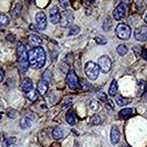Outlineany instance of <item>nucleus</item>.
<instances>
[{"instance_id":"nucleus-1","label":"nucleus","mask_w":147,"mask_h":147,"mask_svg":"<svg viewBox=\"0 0 147 147\" xmlns=\"http://www.w3.org/2000/svg\"><path fill=\"white\" fill-rule=\"evenodd\" d=\"M28 58L32 69H41L46 63V51L41 47H34L28 53Z\"/></svg>"},{"instance_id":"nucleus-2","label":"nucleus","mask_w":147,"mask_h":147,"mask_svg":"<svg viewBox=\"0 0 147 147\" xmlns=\"http://www.w3.org/2000/svg\"><path fill=\"white\" fill-rule=\"evenodd\" d=\"M84 71L86 74L88 76L89 80L91 81H95L97 78H98V74H99V66L95 63V62H87L86 65H84Z\"/></svg>"},{"instance_id":"nucleus-3","label":"nucleus","mask_w":147,"mask_h":147,"mask_svg":"<svg viewBox=\"0 0 147 147\" xmlns=\"http://www.w3.org/2000/svg\"><path fill=\"white\" fill-rule=\"evenodd\" d=\"M116 36L122 40H128L131 36V30L127 24L121 23L116 26Z\"/></svg>"},{"instance_id":"nucleus-4","label":"nucleus","mask_w":147,"mask_h":147,"mask_svg":"<svg viewBox=\"0 0 147 147\" xmlns=\"http://www.w3.org/2000/svg\"><path fill=\"white\" fill-rule=\"evenodd\" d=\"M98 66H99V70L104 73H107L111 71V67H112V62H111L110 57L104 55L102 57H99L98 59Z\"/></svg>"},{"instance_id":"nucleus-5","label":"nucleus","mask_w":147,"mask_h":147,"mask_svg":"<svg viewBox=\"0 0 147 147\" xmlns=\"http://www.w3.org/2000/svg\"><path fill=\"white\" fill-rule=\"evenodd\" d=\"M29 66H30V64H29L28 53H24L21 56H18V67H20V71L22 73H25L28 71Z\"/></svg>"},{"instance_id":"nucleus-6","label":"nucleus","mask_w":147,"mask_h":147,"mask_svg":"<svg viewBox=\"0 0 147 147\" xmlns=\"http://www.w3.org/2000/svg\"><path fill=\"white\" fill-rule=\"evenodd\" d=\"M125 11H127V8H125V3L124 2H121L113 11V17L116 20V21H121L124 16H125Z\"/></svg>"},{"instance_id":"nucleus-7","label":"nucleus","mask_w":147,"mask_h":147,"mask_svg":"<svg viewBox=\"0 0 147 147\" xmlns=\"http://www.w3.org/2000/svg\"><path fill=\"white\" fill-rule=\"evenodd\" d=\"M36 21H37V29L42 31L46 29L47 26V17L45 15L43 11H39L37 15H36Z\"/></svg>"},{"instance_id":"nucleus-8","label":"nucleus","mask_w":147,"mask_h":147,"mask_svg":"<svg viewBox=\"0 0 147 147\" xmlns=\"http://www.w3.org/2000/svg\"><path fill=\"white\" fill-rule=\"evenodd\" d=\"M61 18H62V15L58 10L57 7H51L50 10H49V20L53 24H57L61 22Z\"/></svg>"},{"instance_id":"nucleus-9","label":"nucleus","mask_w":147,"mask_h":147,"mask_svg":"<svg viewBox=\"0 0 147 147\" xmlns=\"http://www.w3.org/2000/svg\"><path fill=\"white\" fill-rule=\"evenodd\" d=\"M135 38L138 41L147 40V25H142L135 30Z\"/></svg>"},{"instance_id":"nucleus-10","label":"nucleus","mask_w":147,"mask_h":147,"mask_svg":"<svg viewBox=\"0 0 147 147\" xmlns=\"http://www.w3.org/2000/svg\"><path fill=\"white\" fill-rule=\"evenodd\" d=\"M66 82H67V84H69V87L71 89H76L79 87V79H78L76 73L75 72H70L67 74Z\"/></svg>"},{"instance_id":"nucleus-11","label":"nucleus","mask_w":147,"mask_h":147,"mask_svg":"<svg viewBox=\"0 0 147 147\" xmlns=\"http://www.w3.org/2000/svg\"><path fill=\"white\" fill-rule=\"evenodd\" d=\"M120 137H121V134H120V130L117 129V127H112L111 129V143L112 144H117L120 142Z\"/></svg>"},{"instance_id":"nucleus-12","label":"nucleus","mask_w":147,"mask_h":147,"mask_svg":"<svg viewBox=\"0 0 147 147\" xmlns=\"http://www.w3.org/2000/svg\"><path fill=\"white\" fill-rule=\"evenodd\" d=\"M61 21H65V22L62 24L63 26H66V25H69L70 23H72V21H73V14H72V11L66 10V11L64 13V16H62Z\"/></svg>"},{"instance_id":"nucleus-13","label":"nucleus","mask_w":147,"mask_h":147,"mask_svg":"<svg viewBox=\"0 0 147 147\" xmlns=\"http://www.w3.org/2000/svg\"><path fill=\"white\" fill-rule=\"evenodd\" d=\"M37 89H38V92H39L40 95H45V94L47 92V90H48V82H46V81H43V80L41 79V80L38 82Z\"/></svg>"},{"instance_id":"nucleus-14","label":"nucleus","mask_w":147,"mask_h":147,"mask_svg":"<svg viewBox=\"0 0 147 147\" xmlns=\"http://www.w3.org/2000/svg\"><path fill=\"white\" fill-rule=\"evenodd\" d=\"M32 87L33 86H32V80L31 79L26 78V79L23 80V82H22V90L24 92H30L32 90Z\"/></svg>"},{"instance_id":"nucleus-15","label":"nucleus","mask_w":147,"mask_h":147,"mask_svg":"<svg viewBox=\"0 0 147 147\" xmlns=\"http://www.w3.org/2000/svg\"><path fill=\"white\" fill-rule=\"evenodd\" d=\"M134 112H135V110H132V109H124V110H122L119 113V116H120L121 119L125 120V119L130 117V116L134 114Z\"/></svg>"},{"instance_id":"nucleus-16","label":"nucleus","mask_w":147,"mask_h":147,"mask_svg":"<svg viewBox=\"0 0 147 147\" xmlns=\"http://www.w3.org/2000/svg\"><path fill=\"white\" fill-rule=\"evenodd\" d=\"M66 121H67V123L70 124V125H74L75 123H76V117H75V115H74L73 111H69L67 113H66Z\"/></svg>"},{"instance_id":"nucleus-17","label":"nucleus","mask_w":147,"mask_h":147,"mask_svg":"<svg viewBox=\"0 0 147 147\" xmlns=\"http://www.w3.org/2000/svg\"><path fill=\"white\" fill-rule=\"evenodd\" d=\"M29 41H30L33 46H39V45H41V42H42L41 38L39 37V36H37V34H30Z\"/></svg>"},{"instance_id":"nucleus-18","label":"nucleus","mask_w":147,"mask_h":147,"mask_svg":"<svg viewBox=\"0 0 147 147\" xmlns=\"http://www.w3.org/2000/svg\"><path fill=\"white\" fill-rule=\"evenodd\" d=\"M20 125H21L22 129H28V128H30V127H31V119H29L28 116H24V117L21 120Z\"/></svg>"},{"instance_id":"nucleus-19","label":"nucleus","mask_w":147,"mask_h":147,"mask_svg":"<svg viewBox=\"0 0 147 147\" xmlns=\"http://www.w3.org/2000/svg\"><path fill=\"white\" fill-rule=\"evenodd\" d=\"M131 100L129 99V98H124V97H122V96H119L117 98H116V104L119 105V106H124V105H127V104H129Z\"/></svg>"},{"instance_id":"nucleus-20","label":"nucleus","mask_w":147,"mask_h":147,"mask_svg":"<svg viewBox=\"0 0 147 147\" xmlns=\"http://www.w3.org/2000/svg\"><path fill=\"white\" fill-rule=\"evenodd\" d=\"M53 137L55 139H57V140L61 139V138H63V130L61 128H55L53 130Z\"/></svg>"},{"instance_id":"nucleus-21","label":"nucleus","mask_w":147,"mask_h":147,"mask_svg":"<svg viewBox=\"0 0 147 147\" xmlns=\"http://www.w3.org/2000/svg\"><path fill=\"white\" fill-rule=\"evenodd\" d=\"M16 143V138L15 137H10V138H7L3 140L2 143V147H10L11 145H14Z\"/></svg>"},{"instance_id":"nucleus-22","label":"nucleus","mask_w":147,"mask_h":147,"mask_svg":"<svg viewBox=\"0 0 147 147\" xmlns=\"http://www.w3.org/2000/svg\"><path fill=\"white\" fill-rule=\"evenodd\" d=\"M116 91H117V83H116V81H115V80H113V81H112V83H111V86H110L109 94H110L111 96H114V95L116 94Z\"/></svg>"},{"instance_id":"nucleus-23","label":"nucleus","mask_w":147,"mask_h":147,"mask_svg":"<svg viewBox=\"0 0 147 147\" xmlns=\"http://www.w3.org/2000/svg\"><path fill=\"white\" fill-rule=\"evenodd\" d=\"M8 23H9L8 16H7L6 14H0V28L8 25Z\"/></svg>"},{"instance_id":"nucleus-24","label":"nucleus","mask_w":147,"mask_h":147,"mask_svg":"<svg viewBox=\"0 0 147 147\" xmlns=\"http://www.w3.org/2000/svg\"><path fill=\"white\" fill-rule=\"evenodd\" d=\"M116 51H117V54H119V55H121V56H124V55L128 53V48H127L124 45H120V46H117V48H116Z\"/></svg>"},{"instance_id":"nucleus-25","label":"nucleus","mask_w":147,"mask_h":147,"mask_svg":"<svg viewBox=\"0 0 147 147\" xmlns=\"http://www.w3.org/2000/svg\"><path fill=\"white\" fill-rule=\"evenodd\" d=\"M37 97H38V92L37 91H34V90H31V91L28 94V98L31 99L32 102H34V100L37 99Z\"/></svg>"},{"instance_id":"nucleus-26","label":"nucleus","mask_w":147,"mask_h":147,"mask_svg":"<svg viewBox=\"0 0 147 147\" xmlns=\"http://www.w3.org/2000/svg\"><path fill=\"white\" fill-rule=\"evenodd\" d=\"M25 53V47H24V45L23 43H18L17 45V54H18V56H21L22 54H24Z\"/></svg>"},{"instance_id":"nucleus-27","label":"nucleus","mask_w":147,"mask_h":147,"mask_svg":"<svg viewBox=\"0 0 147 147\" xmlns=\"http://www.w3.org/2000/svg\"><path fill=\"white\" fill-rule=\"evenodd\" d=\"M100 116H98V115H94L92 116V119H91V123L94 124V125H98V124H100Z\"/></svg>"},{"instance_id":"nucleus-28","label":"nucleus","mask_w":147,"mask_h":147,"mask_svg":"<svg viewBox=\"0 0 147 147\" xmlns=\"http://www.w3.org/2000/svg\"><path fill=\"white\" fill-rule=\"evenodd\" d=\"M95 41H96V43H98V45H105V43L107 42V40L104 37H96L95 38Z\"/></svg>"},{"instance_id":"nucleus-29","label":"nucleus","mask_w":147,"mask_h":147,"mask_svg":"<svg viewBox=\"0 0 147 147\" xmlns=\"http://www.w3.org/2000/svg\"><path fill=\"white\" fill-rule=\"evenodd\" d=\"M50 78H51V72H50V71H46V72L43 73L42 80L46 81V82H49V81H50Z\"/></svg>"},{"instance_id":"nucleus-30","label":"nucleus","mask_w":147,"mask_h":147,"mask_svg":"<svg viewBox=\"0 0 147 147\" xmlns=\"http://www.w3.org/2000/svg\"><path fill=\"white\" fill-rule=\"evenodd\" d=\"M139 90H138V96H142L143 92H144V89H145V82L144 81H139Z\"/></svg>"},{"instance_id":"nucleus-31","label":"nucleus","mask_w":147,"mask_h":147,"mask_svg":"<svg viewBox=\"0 0 147 147\" xmlns=\"http://www.w3.org/2000/svg\"><path fill=\"white\" fill-rule=\"evenodd\" d=\"M134 51L136 53V55H137V56L143 55V48H142L140 46H135V47H134Z\"/></svg>"},{"instance_id":"nucleus-32","label":"nucleus","mask_w":147,"mask_h":147,"mask_svg":"<svg viewBox=\"0 0 147 147\" xmlns=\"http://www.w3.org/2000/svg\"><path fill=\"white\" fill-rule=\"evenodd\" d=\"M79 30H80V28H79V26H72V28L70 29V32H69V34H70V36L78 34V33H79Z\"/></svg>"},{"instance_id":"nucleus-33","label":"nucleus","mask_w":147,"mask_h":147,"mask_svg":"<svg viewBox=\"0 0 147 147\" xmlns=\"http://www.w3.org/2000/svg\"><path fill=\"white\" fill-rule=\"evenodd\" d=\"M69 69H70V67H69V64H65V63H62V64H61V70H62V72H63V73H67V72H69Z\"/></svg>"},{"instance_id":"nucleus-34","label":"nucleus","mask_w":147,"mask_h":147,"mask_svg":"<svg viewBox=\"0 0 147 147\" xmlns=\"http://www.w3.org/2000/svg\"><path fill=\"white\" fill-rule=\"evenodd\" d=\"M89 106H90L91 110H97V109H98V104H97L96 100H91L90 104H89Z\"/></svg>"},{"instance_id":"nucleus-35","label":"nucleus","mask_w":147,"mask_h":147,"mask_svg":"<svg viewBox=\"0 0 147 147\" xmlns=\"http://www.w3.org/2000/svg\"><path fill=\"white\" fill-rule=\"evenodd\" d=\"M98 98H99L100 100H104V102H107V97H106V95H105L104 92H99V94H98Z\"/></svg>"},{"instance_id":"nucleus-36","label":"nucleus","mask_w":147,"mask_h":147,"mask_svg":"<svg viewBox=\"0 0 147 147\" xmlns=\"http://www.w3.org/2000/svg\"><path fill=\"white\" fill-rule=\"evenodd\" d=\"M59 5H61L63 8H65V9H66V8L69 7L70 2H69V1H64V0H62V1H59Z\"/></svg>"},{"instance_id":"nucleus-37","label":"nucleus","mask_w":147,"mask_h":147,"mask_svg":"<svg viewBox=\"0 0 147 147\" xmlns=\"http://www.w3.org/2000/svg\"><path fill=\"white\" fill-rule=\"evenodd\" d=\"M81 87H82V89H84V90H88V89H89L88 83H87L86 81H83V80H81Z\"/></svg>"},{"instance_id":"nucleus-38","label":"nucleus","mask_w":147,"mask_h":147,"mask_svg":"<svg viewBox=\"0 0 147 147\" xmlns=\"http://www.w3.org/2000/svg\"><path fill=\"white\" fill-rule=\"evenodd\" d=\"M3 78H5V72H3V71L0 69V82H2Z\"/></svg>"},{"instance_id":"nucleus-39","label":"nucleus","mask_w":147,"mask_h":147,"mask_svg":"<svg viewBox=\"0 0 147 147\" xmlns=\"http://www.w3.org/2000/svg\"><path fill=\"white\" fill-rule=\"evenodd\" d=\"M143 56H144V58L147 61V50L146 49H143Z\"/></svg>"},{"instance_id":"nucleus-40","label":"nucleus","mask_w":147,"mask_h":147,"mask_svg":"<svg viewBox=\"0 0 147 147\" xmlns=\"http://www.w3.org/2000/svg\"><path fill=\"white\" fill-rule=\"evenodd\" d=\"M7 40H8V41H14V40H15V37H14V36H8V37H7Z\"/></svg>"},{"instance_id":"nucleus-41","label":"nucleus","mask_w":147,"mask_h":147,"mask_svg":"<svg viewBox=\"0 0 147 147\" xmlns=\"http://www.w3.org/2000/svg\"><path fill=\"white\" fill-rule=\"evenodd\" d=\"M145 22L147 23V14H146V16H145Z\"/></svg>"}]
</instances>
